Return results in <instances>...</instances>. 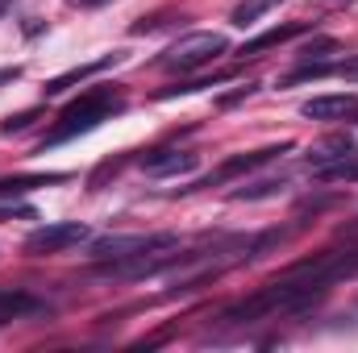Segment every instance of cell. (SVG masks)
I'll return each mask as SVG.
<instances>
[{
  "label": "cell",
  "instance_id": "1",
  "mask_svg": "<svg viewBox=\"0 0 358 353\" xmlns=\"http://www.w3.org/2000/svg\"><path fill=\"white\" fill-rule=\"evenodd\" d=\"M121 108H125V96L117 88H88L80 100H71V104L59 112V121H55V129L46 133L42 146H59V142L80 137V133H92V129H100L108 117H117Z\"/></svg>",
  "mask_w": 358,
  "mask_h": 353
},
{
  "label": "cell",
  "instance_id": "2",
  "mask_svg": "<svg viewBox=\"0 0 358 353\" xmlns=\"http://www.w3.org/2000/svg\"><path fill=\"white\" fill-rule=\"evenodd\" d=\"M179 237L176 233H113L92 241L96 262H121V258H176Z\"/></svg>",
  "mask_w": 358,
  "mask_h": 353
},
{
  "label": "cell",
  "instance_id": "3",
  "mask_svg": "<svg viewBox=\"0 0 358 353\" xmlns=\"http://www.w3.org/2000/svg\"><path fill=\"white\" fill-rule=\"evenodd\" d=\"M225 50H229V38H225V33H187V38H179L176 46L163 50L159 67H167V71H176V75H192V71L213 67Z\"/></svg>",
  "mask_w": 358,
  "mask_h": 353
},
{
  "label": "cell",
  "instance_id": "4",
  "mask_svg": "<svg viewBox=\"0 0 358 353\" xmlns=\"http://www.w3.org/2000/svg\"><path fill=\"white\" fill-rule=\"evenodd\" d=\"M92 237L88 225H80V220H63V225H42V229H34L29 237H25V254H34V258H46V254H63V250H71V246H84Z\"/></svg>",
  "mask_w": 358,
  "mask_h": 353
},
{
  "label": "cell",
  "instance_id": "5",
  "mask_svg": "<svg viewBox=\"0 0 358 353\" xmlns=\"http://www.w3.org/2000/svg\"><path fill=\"white\" fill-rule=\"evenodd\" d=\"M287 150H292V142H279V146H263V150L238 154V158H229L217 175H208L204 183H196V187H213V183H225V179H234V175H246V171H255V167H267L271 158H279V154H287Z\"/></svg>",
  "mask_w": 358,
  "mask_h": 353
},
{
  "label": "cell",
  "instance_id": "6",
  "mask_svg": "<svg viewBox=\"0 0 358 353\" xmlns=\"http://www.w3.org/2000/svg\"><path fill=\"white\" fill-rule=\"evenodd\" d=\"M300 117L308 121H346L358 117V96L355 91H342V96H313L300 104Z\"/></svg>",
  "mask_w": 358,
  "mask_h": 353
},
{
  "label": "cell",
  "instance_id": "7",
  "mask_svg": "<svg viewBox=\"0 0 358 353\" xmlns=\"http://www.w3.org/2000/svg\"><path fill=\"white\" fill-rule=\"evenodd\" d=\"M196 167H200V154H192V150H155V154L142 158V171L155 175V179L187 175V171H196Z\"/></svg>",
  "mask_w": 358,
  "mask_h": 353
},
{
  "label": "cell",
  "instance_id": "8",
  "mask_svg": "<svg viewBox=\"0 0 358 353\" xmlns=\"http://www.w3.org/2000/svg\"><path fill=\"white\" fill-rule=\"evenodd\" d=\"M121 63V54H104V59H96V63H84V67H71V71H63V75H55L46 88H42V96H59V91L76 88V84H84V80H92V75H100V71H108V67H117Z\"/></svg>",
  "mask_w": 358,
  "mask_h": 353
},
{
  "label": "cell",
  "instance_id": "9",
  "mask_svg": "<svg viewBox=\"0 0 358 353\" xmlns=\"http://www.w3.org/2000/svg\"><path fill=\"white\" fill-rule=\"evenodd\" d=\"M313 25L308 21H287V25H271V29H263L259 38H250L246 46H242V54H263V50H271V46H283V42H292V38H300V33H308Z\"/></svg>",
  "mask_w": 358,
  "mask_h": 353
},
{
  "label": "cell",
  "instance_id": "10",
  "mask_svg": "<svg viewBox=\"0 0 358 353\" xmlns=\"http://www.w3.org/2000/svg\"><path fill=\"white\" fill-rule=\"evenodd\" d=\"M67 175H21V179H0V195H25L34 187H46V183H63Z\"/></svg>",
  "mask_w": 358,
  "mask_h": 353
},
{
  "label": "cell",
  "instance_id": "11",
  "mask_svg": "<svg viewBox=\"0 0 358 353\" xmlns=\"http://www.w3.org/2000/svg\"><path fill=\"white\" fill-rule=\"evenodd\" d=\"M42 303L34 295H21V291H0V320L4 316H21V312H38Z\"/></svg>",
  "mask_w": 358,
  "mask_h": 353
},
{
  "label": "cell",
  "instance_id": "12",
  "mask_svg": "<svg viewBox=\"0 0 358 353\" xmlns=\"http://www.w3.org/2000/svg\"><path fill=\"white\" fill-rule=\"evenodd\" d=\"M275 4H279V0H242V4H238V8L229 13V21L246 29V25H255V21H259V17H263L267 8H275Z\"/></svg>",
  "mask_w": 358,
  "mask_h": 353
},
{
  "label": "cell",
  "instance_id": "13",
  "mask_svg": "<svg viewBox=\"0 0 358 353\" xmlns=\"http://www.w3.org/2000/svg\"><path fill=\"white\" fill-rule=\"evenodd\" d=\"M287 179H263V183H250V187H238L234 200H271V195H283Z\"/></svg>",
  "mask_w": 358,
  "mask_h": 353
},
{
  "label": "cell",
  "instance_id": "14",
  "mask_svg": "<svg viewBox=\"0 0 358 353\" xmlns=\"http://www.w3.org/2000/svg\"><path fill=\"white\" fill-rule=\"evenodd\" d=\"M338 50H342V46H338L334 38H313V42L300 50V63H325V59L338 54Z\"/></svg>",
  "mask_w": 358,
  "mask_h": 353
},
{
  "label": "cell",
  "instance_id": "15",
  "mask_svg": "<svg viewBox=\"0 0 358 353\" xmlns=\"http://www.w3.org/2000/svg\"><path fill=\"white\" fill-rule=\"evenodd\" d=\"M42 117V108H25V112H13V117H4V125H0V133H17V129H25V125H34Z\"/></svg>",
  "mask_w": 358,
  "mask_h": 353
},
{
  "label": "cell",
  "instance_id": "16",
  "mask_svg": "<svg viewBox=\"0 0 358 353\" xmlns=\"http://www.w3.org/2000/svg\"><path fill=\"white\" fill-rule=\"evenodd\" d=\"M21 80V67H0V88L4 84H17Z\"/></svg>",
  "mask_w": 358,
  "mask_h": 353
},
{
  "label": "cell",
  "instance_id": "17",
  "mask_svg": "<svg viewBox=\"0 0 358 353\" xmlns=\"http://www.w3.org/2000/svg\"><path fill=\"white\" fill-rule=\"evenodd\" d=\"M71 4H84V8H92V4H104V0H71Z\"/></svg>",
  "mask_w": 358,
  "mask_h": 353
},
{
  "label": "cell",
  "instance_id": "18",
  "mask_svg": "<svg viewBox=\"0 0 358 353\" xmlns=\"http://www.w3.org/2000/svg\"><path fill=\"white\" fill-rule=\"evenodd\" d=\"M8 4H13V0H0V17H4V13H8Z\"/></svg>",
  "mask_w": 358,
  "mask_h": 353
}]
</instances>
